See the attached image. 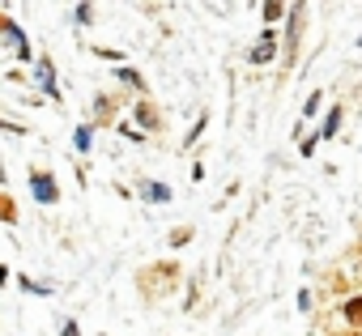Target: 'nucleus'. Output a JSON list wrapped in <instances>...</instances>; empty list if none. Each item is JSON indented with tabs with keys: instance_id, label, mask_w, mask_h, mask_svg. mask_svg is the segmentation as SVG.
Returning a JSON list of instances; mask_svg holds the SVG:
<instances>
[{
	"instance_id": "nucleus-2",
	"label": "nucleus",
	"mask_w": 362,
	"mask_h": 336,
	"mask_svg": "<svg viewBox=\"0 0 362 336\" xmlns=\"http://www.w3.org/2000/svg\"><path fill=\"white\" fill-rule=\"evenodd\" d=\"M252 60H256V64H264V60H273V35H264V43H260L256 52H252Z\"/></svg>"
},
{
	"instance_id": "nucleus-1",
	"label": "nucleus",
	"mask_w": 362,
	"mask_h": 336,
	"mask_svg": "<svg viewBox=\"0 0 362 336\" xmlns=\"http://www.w3.org/2000/svg\"><path fill=\"white\" fill-rule=\"evenodd\" d=\"M30 184H35V196H39V200H56V184H52L47 175H39V171H35V179H30Z\"/></svg>"
},
{
	"instance_id": "nucleus-3",
	"label": "nucleus",
	"mask_w": 362,
	"mask_h": 336,
	"mask_svg": "<svg viewBox=\"0 0 362 336\" xmlns=\"http://www.w3.org/2000/svg\"><path fill=\"white\" fill-rule=\"evenodd\" d=\"M337 119H341V111H337V107H332V115H328V124H324V132H328V136H332V132H337Z\"/></svg>"
},
{
	"instance_id": "nucleus-5",
	"label": "nucleus",
	"mask_w": 362,
	"mask_h": 336,
	"mask_svg": "<svg viewBox=\"0 0 362 336\" xmlns=\"http://www.w3.org/2000/svg\"><path fill=\"white\" fill-rule=\"evenodd\" d=\"M0 217H5V222H13V205H9V200H0Z\"/></svg>"
},
{
	"instance_id": "nucleus-4",
	"label": "nucleus",
	"mask_w": 362,
	"mask_h": 336,
	"mask_svg": "<svg viewBox=\"0 0 362 336\" xmlns=\"http://www.w3.org/2000/svg\"><path fill=\"white\" fill-rule=\"evenodd\" d=\"M345 315H349V319H362V298H358V302H349V306H345Z\"/></svg>"
}]
</instances>
